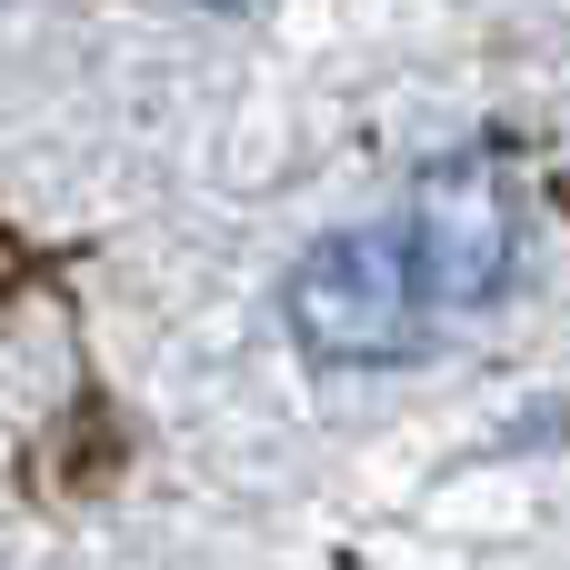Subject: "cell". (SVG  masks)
<instances>
[{"label":"cell","instance_id":"7a4b0ae2","mask_svg":"<svg viewBox=\"0 0 570 570\" xmlns=\"http://www.w3.org/2000/svg\"><path fill=\"white\" fill-rule=\"evenodd\" d=\"M411 261H421V291L441 311H481L501 301L511 281V200H501V170L451 150L411 180Z\"/></svg>","mask_w":570,"mask_h":570},{"label":"cell","instance_id":"3957f363","mask_svg":"<svg viewBox=\"0 0 570 570\" xmlns=\"http://www.w3.org/2000/svg\"><path fill=\"white\" fill-rule=\"evenodd\" d=\"M210 10H250V0H210Z\"/></svg>","mask_w":570,"mask_h":570},{"label":"cell","instance_id":"6da1fadb","mask_svg":"<svg viewBox=\"0 0 570 570\" xmlns=\"http://www.w3.org/2000/svg\"><path fill=\"white\" fill-rule=\"evenodd\" d=\"M421 261H411V230H331L301 271H291V331L311 361H341V371H371V361H401L421 341Z\"/></svg>","mask_w":570,"mask_h":570}]
</instances>
